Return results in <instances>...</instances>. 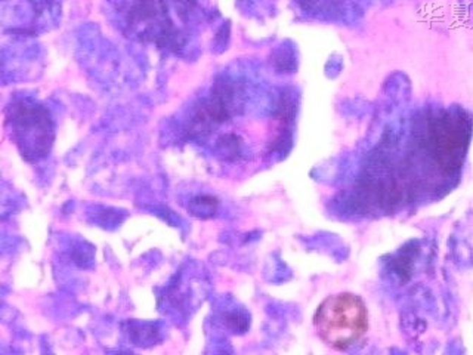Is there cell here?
Wrapping results in <instances>:
<instances>
[{"instance_id":"cell-1","label":"cell","mask_w":473,"mask_h":355,"mask_svg":"<svg viewBox=\"0 0 473 355\" xmlns=\"http://www.w3.org/2000/svg\"><path fill=\"white\" fill-rule=\"evenodd\" d=\"M312 323L324 345L334 351H346L367 333L369 310L355 293H334L318 305Z\"/></svg>"}]
</instances>
